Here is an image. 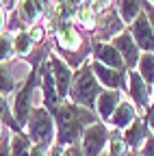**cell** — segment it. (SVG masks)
<instances>
[{
	"label": "cell",
	"mask_w": 154,
	"mask_h": 156,
	"mask_svg": "<svg viewBox=\"0 0 154 156\" xmlns=\"http://www.w3.org/2000/svg\"><path fill=\"white\" fill-rule=\"evenodd\" d=\"M28 35H30L33 41H41V39H44V28H41V26H33Z\"/></svg>",
	"instance_id": "cell-27"
},
{
	"label": "cell",
	"mask_w": 154,
	"mask_h": 156,
	"mask_svg": "<svg viewBox=\"0 0 154 156\" xmlns=\"http://www.w3.org/2000/svg\"><path fill=\"white\" fill-rule=\"evenodd\" d=\"M115 50L122 54V58L128 63V67L137 65V61H139V50H137V44H134L132 35L120 33L117 37H115Z\"/></svg>",
	"instance_id": "cell-6"
},
{
	"label": "cell",
	"mask_w": 154,
	"mask_h": 156,
	"mask_svg": "<svg viewBox=\"0 0 154 156\" xmlns=\"http://www.w3.org/2000/svg\"><path fill=\"white\" fill-rule=\"evenodd\" d=\"M56 39H59V44H61L63 48H67V50H76V48H78V44H81V41H78V35H76V30L72 28L70 22H65V24L61 26Z\"/></svg>",
	"instance_id": "cell-18"
},
{
	"label": "cell",
	"mask_w": 154,
	"mask_h": 156,
	"mask_svg": "<svg viewBox=\"0 0 154 156\" xmlns=\"http://www.w3.org/2000/svg\"><path fill=\"white\" fill-rule=\"evenodd\" d=\"M13 44H15V52H20V54H28V52H30V46H33V39H30V35H28V33L20 30V33L15 35Z\"/></svg>",
	"instance_id": "cell-21"
},
{
	"label": "cell",
	"mask_w": 154,
	"mask_h": 156,
	"mask_svg": "<svg viewBox=\"0 0 154 156\" xmlns=\"http://www.w3.org/2000/svg\"><path fill=\"white\" fill-rule=\"evenodd\" d=\"M13 50H15V44H13V39H11L9 35L0 37V61H7V58H11Z\"/></svg>",
	"instance_id": "cell-23"
},
{
	"label": "cell",
	"mask_w": 154,
	"mask_h": 156,
	"mask_svg": "<svg viewBox=\"0 0 154 156\" xmlns=\"http://www.w3.org/2000/svg\"><path fill=\"white\" fill-rule=\"evenodd\" d=\"M139 76L150 85L154 83V54L152 52H145L141 58H139Z\"/></svg>",
	"instance_id": "cell-19"
},
{
	"label": "cell",
	"mask_w": 154,
	"mask_h": 156,
	"mask_svg": "<svg viewBox=\"0 0 154 156\" xmlns=\"http://www.w3.org/2000/svg\"><path fill=\"white\" fill-rule=\"evenodd\" d=\"M13 87H15V83H13L11 74H7V69L0 67V93H11Z\"/></svg>",
	"instance_id": "cell-24"
},
{
	"label": "cell",
	"mask_w": 154,
	"mask_h": 156,
	"mask_svg": "<svg viewBox=\"0 0 154 156\" xmlns=\"http://www.w3.org/2000/svg\"><path fill=\"white\" fill-rule=\"evenodd\" d=\"M46 11L44 0H20V17L24 22H35Z\"/></svg>",
	"instance_id": "cell-15"
},
{
	"label": "cell",
	"mask_w": 154,
	"mask_h": 156,
	"mask_svg": "<svg viewBox=\"0 0 154 156\" xmlns=\"http://www.w3.org/2000/svg\"><path fill=\"white\" fill-rule=\"evenodd\" d=\"M148 139V132H145V126L139 122V119H134L126 130H124V141L130 150H137L143 141Z\"/></svg>",
	"instance_id": "cell-13"
},
{
	"label": "cell",
	"mask_w": 154,
	"mask_h": 156,
	"mask_svg": "<svg viewBox=\"0 0 154 156\" xmlns=\"http://www.w3.org/2000/svg\"><path fill=\"white\" fill-rule=\"evenodd\" d=\"M117 102H120V93L117 91L100 93V98H98V115L102 117L104 122H111L113 113L117 111Z\"/></svg>",
	"instance_id": "cell-11"
},
{
	"label": "cell",
	"mask_w": 154,
	"mask_h": 156,
	"mask_svg": "<svg viewBox=\"0 0 154 156\" xmlns=\"http://www.w3.org/2000/svg\"><path fill=\"white\" fill-rule=\"evenodd\" d=\"M78 20H81L87 28H91V26H93V9H91V7H83V9L78 11Z\"/></svg>",
	"instance_id": "cell-25"
},
{
	"label": "cell",
	"mask_w": 154,
	"mask_h": 156,
	"mask_svg": "<svg viewBox=\"0 0 154 156\" xmlns=\"http://www.w3.org/2000/svg\"><path fill=\"white\" fill-rule=\"evenodd\" d=\"M91 69H93V74L98 76V80L102 83V85H106V87H120L122 85V76L117 74V69H111V67H106V65H102V63H93L91 65Z\"/></svg>",
	"instance_id": "cell-14"
},
{
	"label": "cell",
	"mask_w": 154,
	"mask_h": 156,
	"mask_svg": "<svg viewBox=\"0 0 154 156\" xmlns=\"http://www.w3.org/2000/svg\"><path fill=\"white\" fill-rule=\"evenodd\" d=\"M139 156H154V134L145 139V145L139 150Z\"/></svg>",
	"instance_id": "cell-26"
},
{
	"label": "cell",
	"mask_w": 154,
	"mask_h": 156,
	"mask_svg": "<svg viewBox=\"0 0 154 156\" xmlns=\"http://www.w3.org/2000/svg\"><path fill=\"white\" fill-rule=\"evenodd\" d=\"M100 98V89H98V83L93 78V69L91 65H87L85 69H81L76 74V80L72 85V100L81 106H93V100Z\"/></svg>",
	"instance_id": "cell-3"
},
{
	"label": "cell",
	"mask_w": 154,
	"mask_h": 156,
	"mask_svg": "<svg viewBox=\"0 0 154 156\" xmlns=\"http://www.w3.org/2000/svg\"><path fill=\"white\" fill-rule=\"evenodd\" d=\"M128 145L124 139H120V136H111V143H109V156H128Z\"/></svg>",
	"instance_id": "cell-22"
},
{
	"label": "cell",
	"mask_w": 154,
	"mask_h": 156,
	"mask_svg": "<svg viewBox=\"0 0 154 156\" xmlns=\"http://www.w3.org/2000/svg\"><path fill=\"white\" fill-rule=\"evenodd\" d=\"M109 139H111V132L102 124H91L83 132V143H81L83 154L85 156H100Z\"/></svg>",
	"instance_id": "cell-4"
},
{
	"label": "cell",
	"mask_w": 154,
	"mask_h": 156,
	"mask_svg": "<svg viewBox=\"0 0 154 156\" xmlns=\"http://www.w3.org/2000/svg\"><path fill=\"white\" fill-rule=\"evenodd\" d=\"M120 20H117V15H115L113 11H106L104 15H102V37H106L109 33L113 35L115 30H120Z\"/></svg>",
	"instance_id": "cell-20"
},
{
	"label": "cell",
	"mask_w": 154,
	"mask_h": 156,
	"mask_svg": "<svg viewBox=\"0 0 154 156\" xmlns=\"http://www.w3.org/2000/svg\"><path fill=\"white\" fill-rule=\"evenodd\" d=\"M143 0H120V15L124 22H134L139 17Z\"/></svg>",
	"instance_id": "cell-17"
},
{
	"label": "cell",
	"mask_w": 154,
	"mask_h": 156,
	"mask_svg": "<svg viewBox=\"0 0 154 156\" xmlns=\"http://www.w3.org/2000/svg\"><path fill=\"white\" fill-rule=\"evenodd\" d=\"M132 39L137 48H143L145 52L154 50V30L145 13H139V17L132 22Z\"/></svg>",
	"instance_id": "cell-5"
},
{
	"label": "cell",
	"mask_w": 154,
	"mask_h": 156,
	"mask_svg": "<svg viewBox=\"0 0 154 156\" xmlns=\"http://www.w3.org/2000/svg\"><path fill=\"white\" fill-rule=\"evenodd\" d=\"M54 136V124L46 108H33L28 115V139L35 145L50 147V141Z\"/></svg>",
	"instance_id": "cell-2"
},
{
	"label": "cell",
	"mask_w": 154,
	"mask_h": 156,
	"mask_svg": "<svg viewBox=\"0 0 154 156\" xmlns=\"http://www.w3.org/2000/svg\"><path fill=\"white\" fill-rule=\"evenodd\" d=\"M134 119H137V111H134V106L128 104V102H122V104L117 106V111L113 113L111 124H113L115 128H120V130H126Z\"/></svg>",
	"instance_id": "cell-10"
},
{
	"label": "cell",
	"mask_w": 154,
	"mask_h": 156,
	"mask_svg": "<svg viewBox=\"0 0 154 156\" xmlns=\"http://www.w3.org/2000/svg\"><path fill=\"white\" fill-rule=\"evenodd\" d=\"M109 2H111V0H93V7L91 9H104Z\"/></svg>",
	"instance_id": "cell-30"
},
{
	"label": "cell",
	"mask_w": 154,
	"mask_h": 156,
	"mask_svg": "<svg viewBox=\"0 0 154 156\" xmlns=\"http://www.w3.org/2000/svg\"><path fill=\"white\" fill-rule=\"evenodd\" d=\"M33 83H35V74H30L28 76V80H26V85H24V89L20 91V95H17V102H15V119H17V124H24L26 119H28V115H30V91H33Z\"/></svg>",
	"instance_id": "cell-7"
},
{
	"label": "cell",
	"mask_w": 154,
	"mask_h": 156,
	"mask_svg": "<svg viewBox=\"0 0 154 156\" xmlns=\"http://www.w3.org/2000/svg\"><path fill=\"white\" fill-rule=\"evenodd\" d=\"M56 124H59V132H56V145L67 147L78 143L83 136V124H95V117L89 111H81L72 104H61L54 111Z\"/></svg>",
	"instance_id": "cell-1"
},
{
	"label": "cell",
	"mask_w": 154,
	"mask_h": 156,
	"mask_svg": "<svg viewBox=\"0 0 154 156\" xmlns=\"http://www.w3.org/2000/svg\"><path fill=\"white\" fill-rule=\"evenodd\" d=\"M148 119H150V128H152V130H154V111H152V113H150V117H148Z\"/></svg>",
	"instance_id": "cell-31"
},
{
	"label": "cell",
	"mask_w": 154,
	"mask_h": 156,
	"mask_svg": "<svg viewBox=\"0 0 154 156\" xmlns=\"http://www.w3.org/2000/svg\"><path fill=\"white\" fill-rule=\"evenodd\" d=\"M145 13H148V20H150V24H152V30H154V5L145 2Z\"/></svg>",
	"instance_id": "cell-29"
},
{
	"label": "cell",
	"mask_w": 154,
	"mask_h": 156,
	"mask_svg": "<svg viewBox=\"0 0 154 156\" xmlns=\"http://www.w3.org/2000/svg\"><path fill=\"white\" fill-rule=\"evenodd\" d=\"M2 2H5V0H0V5H2Z\"/></svg>",
	"instance_id": "cell-34"
},
{
	"label": "cell",
	"mask_w": 154,
	"mask_h": 156,
	"mask_svg": "<svg viewBox=\"0 0 154 156\" xmlns=\"http://www.w3.org/2000/svg\"><path fill=\"white\" fill-rule=\"evenodd\" d=\"M0 136H2V122H0Z\"/></svg>",
	"instance_id": "cell-33"
},
{
	"label": "cell",
	"mask_w": 154,
	"mask_h": 156,
	"mask_svg": "<svg viewBox=\"0 0 154 156\" xmlns=\"http://www.w3.org/2000/svg\"><path fill=\"white\" fill-rule=\"evenodd\" d=\"M130 95H132V100L137 102L139 106H148V102H150L148 83L139 74H130Z\"/></svg>",
	"instance_id": "cell-12"
},
{
	"label": "cell",
	"mask_w": 154,
	"mask_h": 156,
	"mask_svg": "<svg viewBox=\"0 0 154 156\" xmlns=\"http://www.w3.org/2000/svg\"><path fill=\"white\" fill-rule=\"evenodd\" d=\"M9 147H11V156H33V141L22 132H13Z\"/></svg>",
	"instance_id": "cell-16"
},
{
	"label": "cell",
	"mask_w": 154,
	"mask_h": 156,
	"mask_svg": "<svg viewBox=\"0 0 154 156\" xmlns=\"http://www.w3.org/2000/svg\"><path fill=\"white\" fill-rule=\"evenodd\" d=\"M50 67H52V76H54V83H56V93H59V98L67 95V89H70V83H72L70 67L61 61L59 56H52Z\"/></svg>",
	"instance_id": "cell-8"
},
{
	"label": "cell",
	"mask_w": 154,
	"mask_h": 156,
	"mask_svg": "<svg viewBox=\"0 0 154 156\" xmlns=\"http://www.w3.org/2000/svg\"><path fill=\"white\" fill-rule=\"evenodd\" d=\"M2 22H5V15H2V11H0V30H2Z\"/></svg>",
	"instance_id": "cell-32"
},
{
	"label": "cell",
	"mask_w": 154,
	"mask_h": 156,
	"mask_svg": "<svg viewBox=\"0 0 154 156\" xmlns=\"http://www.w3.org/2000/svg\"><path fill=\"white\" fill-rule=\"evenodd\" d=\"M0 119H9V106L2 95H0Z\"/></svg>",
	"instance_id": "cell-28"
},
{
	"label": "cell",
	"mask_w": 154,
	"mask_h": 156,
	"mask_svg": "<svg viewBox=\"0 0 154 156\" xmlns=\"http://www.w3.org/2000/svg\"><path fill=\"white\" fill-rule=\"evenodd\" d=\"M95 56H98V63H102V65H106L111 69H120L122 63H124L122 54L111 44H98L95 46Z\"/></svg>",
	"instance_id": "cell-9"
}]
</instances>
